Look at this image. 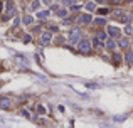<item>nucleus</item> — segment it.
<instances>
[{
	"instance_id": "obj_12",
	"label": "nucleus",
	"mask_w": 133,
	"mask_h": 128,
	"mask_svg": "<svg viewBox=\"0 0 133 128\" xmlns=\"http://www.w3.org/2000/svg\"><path fill=\"white\" fill-rule=\"evenodd\" d=\"M106 47H108V49H114V47H116L113 39H108V41H106Z\"/></svg>"
},
{
	"instance_id": "obj_10",
	"label": "nucleus",
	"mask_w": 133,
	"mask_h": 128,
	"mask_svg": "<svg viewBox=\"0 0 133 128\" xmlns=\"http://www.w3.org/2000/svg\"><path fill=\"white\" fill-rule=\"evenodd\" d=\"M22 22H24V24H25V25H30V24H32V22H34V19L30 17V15H25V17L22 19Z\"/></svg>"
},
{
	"instance_id": "obj_27",
	"label": "nucleus",
	"mask_w": 133,
	"mask_h": 128,
	"mask_svg": "<svg viewBox=\"0 0 133 128\" xmlns=\"http://www.w3.org/2000/svg\"><path fill=\"white\" fill-rule=\"evenodd\" d=\"M42 3H46V5H51V3H52V0H42Z\"/></svg>"
},
{
	"instance_id": "obj_7",
	"label": "nucleus",
	"mask_w": 133,
	"mask_h": 128,
	"mask_svg": "<svg viewBox=\"0 0 133 128\" xmlns=\"http://www.w3.org/2000/svg\"><path fill=\"white\" fill-rule=\"evenodd\" d=\"M49 17V10H39L37 12V19L39 20H46Z\"/></svg>"
},
{
	"instance_id": "obj_21",
	"label": "nucleus",
	"mask_w": 133,
	"mask_h": 128,
	"mask_svg": "<svg viewBox=\"0 0 133 128\" xmlns=\"http://www.w3.org/2000/svg\"><path fill=\"white\" fill-rule=\"evenodd\" d=\"M126 120V115H121V116H114V121H123Z\"/></svg>"
},
{
	"instance_id": "obj_1",
	"label": "nucleus",
	"mask_w": 133,
	"mask_h": 128,
	"mask_svg": "<svg viewBox=\"0 0 133 128\" xmlns=\"http://www.w3.org/2000/svg\"><path fill=\"white\" fill-rule=\"evenodd\" d=\"M67 39L71 44H79L81 42V29H71L67 34Z\"/></svg>"
},
{
	"instance_id": "obj_11",
	"label": "nucleus",
	"mask_w": 133,
	"mask_h": 128,
	"mask_svg": "<svg viewBox=\"0 0 133 128\" xmlns=\"http://www.w3.org/2000/svg\"><path fill=\"white\" fill-rule=\"evenodd\" d=\"M96 39H98V41H101V42H103V41H108V39H106V34L105 32H98V34H96Z\"/></svg>"
},
{
	"instance_id": "obj_15",
	"label": "nucleus",
	"mask_w": 133,
	"mask_h": 128,
	"mask_svg": "<svg viewBox=\"0 0 133 128\" xmlns=\"http://www.w3.org/2000/svg\"><path fill=\"white\" fill-rule=\"evenodd\" d=\"M57 15H59L61 19H64V17L67 15V10H66V9H61V10H57Z\"/></svg>"
},
{
	"instance_id": "obj_31",
	"label": "nucleus",
	"mask_w": 133,
	"mask_h": 128,
	"mask_svg": "<svg viewBox=\"0 0 133 128\" xmlns=\"http://www.w3.org/2000/svg\"><path fill=\"white\" fill-rule=\"evenodd\" d=\"M0 84H2V81H0Z\"/></svg>"
},
{
	"instance_id": "obj_18",
	"label": "nucleus",
	"mask_w": 133,
	"mask_h": 128,
	"mask_svg": "<svg viewBox=\"0 0 133 128\" xmlns=\"http://www.w3.org/2000/svg\"><path fill=\"white\" fill-rule=\"evenodd\" d=\"M125 32H126L128 36H132V34H133V27H132V25H126V27H125Z\"/></svg>"
},
{
	"instance_id": "obj_24",
	"label": "nucleus",
	"mask_w": 133,
	"mask_h": 128,
	"mask_svg": "<svg viewBox=\"0 0 133 128\" xmlns=\"http://www.w3.org/2000/svg\"><path fill=\"white\" fill-rule=\"evenodd\" d=\"M56 30H57L56 25H51V27H49V32H51V34H52V32H56Z\"/></svg>"
},
{
	"instance_id": "obj_3",
	"label": "nucleus",
	"mask_w": 133,
	"mask_h": 128,
	"mask_svg": "<svg viewBox=\"0 0 133 128\" xmlns=\"http://www.w3.org/2000/svg\"><path fill=\"white\" fill-rule=\"evenodd\" d=\"M10 106H12V101H10V98H7V96L0 98V110H9Z\"/></svg>"
},
{
	"instance_id": "obj_4",
	"label": "nucleus",
	"mask_w": 133,
	"mask_h": 128,
	"mask_svg": "<svg viewBox=\"0 0 133 128\" xmlns=\"http://www.w3.org/2000/svg\"><path fill=\"white\" fill-rule=\"evenodd\" d=\"M51 39H52V34H51V32H44V34L40 36V44H42V46H47L49 42H51Z\"/></svg>"
},
{
	"instance_id": "obj_17",
	"label": "nucleus",
	"mask_w": 133,
	"mask_h": 128,
	"mask_svg": "<svg viewBox=\"0 0 133 128\" xmlns=\"http://www.w3.org/2000/svg\"><path fill=\"white\" fill-rule=\"evenodd\" d=\"M30 9H32V10H37L39 9V0H34V2L30 3Z\"/></svg>"
},
{
	"instance_id": "obj_8",
	"label": "nucleus",
	"mask_w": 133,
	"mask_h": 128,
	"mask_svg": "<svg viewBox=\"0 0 133 128\" xmlns=\"http://www.w3.org/2000/svg\"><path fill=\"white\" fill-rule=\"evenodd\" d=\"M108 34H110L111 37H118L120 36V30H118L116 27H113V25H110V27H108Z\"/></svg>"
},
{
	"instance_id": "obj_25",
	"label": "nucleus",
	"mask_w": 133,
	"mask_h": 128,
	"mask_svg": "<svg viewBox=\"0 0 133 128\" xmlns=\"http://www.w3.org/2000/svg\"><path fill=\"white\" fill-rule=\"evenodd\" d=\"M44 111H46V110H44V108H42V106H37V113H40V115H42V113H44Z\"/></svg>"
},
{
	"instance_id": "obj_19",
	"label": "nucleus",
	"mask_w": 133,
	"mask_h": 128,
	"mask_svg": "<svg viewBox=\"0 0 133 128\" xmlns=\"http://www.w3.org/2000/svg\"><path fill=\"white\" fill-rule=\"evenodd\" d=\"M86 9L88 10H95V3H93V2H88V3H86Z\"/></svg>"
},
{
	"instance_id": "obj_16",
	"label": "nucleus",
	"mask_w": 133,
	"mask_h": 128,
	"mask_svg": "<svg viewBox=\"0 0 133 128\" xmlns=\"http://www.w3.org/2000/svg\"><path fill=\"white\" fill-rule=\"evenodd\" d=\"M106 20L105 19H95V25H105Z\"/></svg>"
},
{
	"instance_id": "obj_20",
	"label": "nucleus",
	"mask_w": 133,
	"mask_h": 128,
	"mask_svg": "<svg viewBox=\"0 0 133 128\" xmlns=\"http://www.w3.org/2000/svg\"><path fill=\"white\" fill-rule=\"evenodd\" d=\"M20 115H22V116H25V118H30V113H29L27 110H22V111H20Z\"/></svg>"
},
{
	"instance_id": "obj_2",
	"label": "nucleus",
	"mask_w": 133,
	"mask_h": 128,
	"mask_svg": "<svg viewBox=\"0 0 133 128\" xmlns=\"http://www.w3.org/2000/svg\"><path fill=\"white\" fill-rule=\"evenodd\" d=\"M77 49H79L81 54H89V52H91V42H89V41H81V42L77 44Z\"/></svg>"
},
{
	"instance_id": "obj_5",
	"label": "nucleus",
	"mask_w": 133,
	"mask_h": 128,
	"mask_svg": "<svg viewBox=\"0 0 133 128\" xmlns=\"http://www.w3.org/2000/svg\"><path fill=\"white\" fill-rule=\"evenodd\" d=\"M125 61L128 66H133V51H126V54H125Z\"/></svg>"
},
{
	"instance_id": "obj_23",
	"label": "nucleus",
	"mask_w": 133,
	"mask_h": 128,
	"mask_svg": "<svg viewBox=\"0 0 133 128\" xmlns=\"http://www.w3.org/2000/svg\"><path fill=\"white\" fill-rule=\"evenodd\" d=\"M93 42H95V46H96V47H101V46H103V44H101V41H98V39H95Z\"/></svg>"
},
{
	"instance_id": "obj_14",
	"label": "nucleus",
	"mask_w": 133,
	"mask_h": 128,
	"mask_svg": "<svg viewBox=\"0 0 133 128\" xmlns=\"http://www.w3.org/2000/svg\"><path fill=\"white\" fill-rule=\"evenodd\" d=\"M76 2L77 0H62V3H64V5H69V7H74Z\"/></svg>"
},
{
	"instance_id": "obj_9",
	"label": "nucleus",
	"mask_w": 133,
	"mask_h": 128,
	"mask_svg": "<svg viewBox=\"0 0 133 128\" xmlns=\"http://www.w3.org/2000/svg\"><path fill=\"white\" fill-rule=\"evenodd\" d=\"M121 22L123 24H126V25H130V22H132V15H121Z\"/></svg>"
},
{
	"instance_id": "obj_13",
	"label": "nucleus",
	"mask_w": 133,
	"mask_h": 128,
	"mask_svg": "<svg viewBox=\"0 0 133 128\" xmlns=\"http://www.w3.org/2000/svg\"><path fill=\"white\" fill-rule=\"evenodd\" d=\"M118 46L121 47V49H126V47H128V41H126V39H121V41L118 42Z\"/></svg>"
},
{
	"instance_id": "obj_29",
	"label": "nucleus",
	"mask_w": 133,
	"mask_h": 128,
	"mask_svg": "<svg viewBox=\"0 0 133 128\" xmlns=\"http://www.w3.org/2000/svg\"><path fill=\"white\" fill-rule=\"evenodd\" d=\"M114 3H121V0H113Z\"/></svg>"
},
{
	"instance_id": "obj_26",
	"label": "nucleus",
	"mask_w": 133,
	"mask_h": 128,
	"mask_svg": "<svg viewBox=\"0 0 133 128\" xmlns=\"http://www.w3.org/2000/svg\"><path fill=\"white\" fill-rule=\"evenodd\" d=\"M88 88H98V84H93V83H88Z\"/></svg>"
},
{
	"instance_id": "obj_6",
	"label": "nucleus",
	"mask_w": 133,
	"mask_h": 128,
	"mask_svg": "<svg viewBox=\"0 0 133 128\" xmlns=\"http://www.w3.org/2000/svg\"><path fill=\"white\" fill-rule=\"evenodd\" d=\"M77 22H79V24H89V22H91V15H79V17H77Z\"/></svg>"
},
{
	"instance_id": "obj_28",
	"label": "nucleus",
	"mask_w": 133,
	"mask_h": 128,
	"mask_svg": "<svg viewBox=\"0 0 133 128\" xmlns=\"http://www.w3.org/2000/svg\"><path fill=\"white\" fill-rule=\"evenodd\" d=\"M30 39H32L30 36H25V37H24V41H25V42H30Z\"/></svg>"
},
{
	"instance_id": "obj_22",
	"label": "nucleus",
	"mask_w": 133,
	"mask_h": 128,
	"mask_svg": "<svg viewBox=\"0 0 133 128\" xmlns=\"http://www.w3.org/2000/svg\"><path fill=\"white\" fill-rule=\"evenodd\" d=\"M98 14H99V15H106V14H108V9H99Z\"/></svg>"
},
{
	"instance_id": "obj_30",
	"label": "nucleus",
	"mask_w": 133,
	"mask_h": 128,
	"mask_svg": "<svg viewBox=\"0 0 133 128\" xmlns=\"http://www.w3.org/2000/svg\"><path fill=\"white\" fill-rule=\"evenodd\" d=\"M0 10H2V3H0Z\"/></svg>"
}]
</instances>
